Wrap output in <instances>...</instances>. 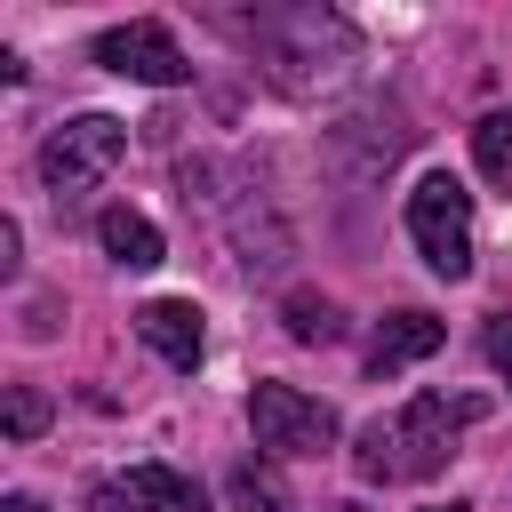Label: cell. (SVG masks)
<instances>
[{"label": "cell", "mask_w": 512, "mask_h": 512, "mask_svg": "<svg viewBox=\"0 0 512 512\" xmlns=\"http://www.w3.org/2000/svg\"><path fill=\"white\" fill-rule=\"evenodd\" d=\"M280 320H288L296 344H336V336H344V312H336L328 296H312V288H296V296L280 304Z\"/></svg>", "instance_id": "4fadbf2b"}, {"label": "cell", "mask_w": 512, "mask_h": 512, "mask_svg": "<svg viewBox=\"0 0 512 512\" xmlns=\"http://www.w3.org/2000/svg\"><path fill=\"white\" fill-rule=\"evenodd\" d=\"M88 56H96L104 72H120V80H144V88H184V80H192V56H184V48H176V32H168V24H152V16L96 32V40H88Z\"/></svg>", "instance_id": "8992f818"}, {"label": "cell", "mask_w": 512, "mask_h": 512, "mask_svg": "<svg viewBox=\"0 0 512 512\" xmlns=\"http://www.w3.org/2000/svg\"><path fill=\"white\" fill-rule=\"evenodd\" d=\"M96 240H104V256L128 264V272H152V264L168 256V240H160V224H152L144 208H104V216H96Z\"/></svg>", "instance_id": "9c48e42d"}, {"label": "cell", "mask_w": 512, "mask_h": 512, "mask_svg": "<svg viewBox=\"0 0 512 512\" xmlns=\"http://www.w3.org/2000/svg\"><path fill=\"white\" fill-rule=\"evenodd\" d=\"M16 248H24V232H16V216H0V272H16Z\"/></svg>", "instance_id": "2e32d148"}, {"label": "cell", "mask_w": 512, "mask_h": 512, "mask_svg": "<svg viewBox=\"0 0 512 512\" xmlns=\"http://www.w3.org/2000/svg\"><path fill=\"white\" fill-rule=\"evenodd\" d=\"M224 40H240L280 96H336L360 80V32L320 8V0H280V8H216Z\"/></svg>", "instance_id": "6da1fadb"}, {"label": "cell", "mask_w": 512, "mask_h": 512, "mask_svg": "<svg viewBox=\"0 0 512 512\" xmlns=\"http://www.w3.org/2000/svg\"><path fill=\"white\" fill-rule=\"evenodd\" d=\"M0 512H40V496H8V504H0Z\"/></svg>", "instance_id": "ac0fdd59"}, {"label": "cell", "mask_w": 512, "mask_h": 512, "mask_svg": "<svg viewBox=\"0 0 512 512\" xmlns=\"http://www.w3.org/2000/svg\"><path fill=\"white\" fill-rule=\"evenodd\" d=\"M440 336H448V328H440L432 312H392V320H376V336H368V376H400V368L432 360Z\"/></svg>", "instance_id": "ba28073f"}, {"label": "cell", "mask_w": 512, "mask_h": 512, "mask_svg": "<svg viewBox=\"0 0 512 512\" xmlns=\"http://www.w3.org/2000/svg\"><path fill=\"white\" fill-rule=\"evenodd\" d=\"M0 424H8V440H40V432H48V392H40V384H8Z\"/></svg>", "instance_id": "5bb4252c"}, {"label": "cell", "mask_w": 512, "mask_h": 512, "mask_svg": "<svg viewBox=\"0 0 512 512\" xmlns=\"http://www.w3.org/2000/svg\"><path fill=\"white\" fill-rule=\"evenodd\" d=\"M120 152H128V120H112V112H72V120L48 128V144H40V184H48L56 200H80V192H96V184L120 168Z\"/></svg>", "instance_id": "3957f363"}, {"label": "cell", "mask_w": 512, "mask_h": 512, "mask_svg": "<svg viewBox=\"0 0 512 512\" xmlns=\"http://www.w3.org/2000/svg\"><path fill=\"white\" fill-rule=\"evenodd\" d=\"M464 424H480V400H448V392H416L392 424L376 416L368 432H360V448H352V464H360V480H432L448 456H456V440H464Z\"/></svg>", "instance_id": "7a4b0ae2"}, {"label": "cell", "mask_w": 512, "mask_h": 512, "mask_svg": "<svg viewBox=\"0 0 512 512\" xmlns=\"http://www.w3.org/2000/svg\"><path fill=\"white\" fill-rule=\"evenodd\" d=\"M136 336L168 360V368H200V352H208V328H200V304L192 296H152V304H136Z\"/></svg>", "instance_id": "52a82bcc"}, {"label": "cell", "mask_w": 512, "mask_h": 512, "mask_svg": "<svg viewBox=\"0 0 512 512\" xmlns=\"http://www.w3.org/2000/svg\"><path fill=\"white\" fill-rule=\"evenodd\" d=\"M224 496H232V512H288V480H280V464L264 456H248V464H232V480H224Z\"/></svg>", "instance_id": "8fae6325"}, {"label": "cell", "mask_w": 512, "mask_h": 512, "mask_svg": "<svg viewBox=\"0 0 512 512\" xmlns=\"http://www.w3.org/2000/svg\"><path fill=\"white\" fill-rule=\"evenodd\" d=\"M480 352H488V368L512 384V312H488V328H480Z\"/></svg>", "instance_id": "9a60e30c"}, {"label": "cell", "mask_w": 512, "mask_h": 512, "mask_svg": "<svg viewBox=\"0 0 512 512\" xmlns=\"http://www.w3.org/2000/svg\"><path fill=\"white\" fill-rule=\"evenodd\" d=\"M408 240L440 280H464L472 272V192L456 176H424L408 192Z\"/></svg>", "instance_id": "277c9868"}, {"label": "cell", "mask_w": 512, "mask_h": 512, "mask_svg": "<svg viewBox=\"0 0 512 512\" xmlns=\"http://www.w3.org/2000/svg\"><path fill=\"white\" fill-rule=\"evenodd\" d=\"M472 160H480L488 184H512V104H496V112L472 120Z\"/></svg>", "instance_id": "7c38bea8"}, {"label": "cell", "mask_w": 512, "mask_h": 512, "mask_svg": "<svg viewBox=\"0 0 512 512\" xmlns=\"http://www.w3.org/2000/svg\"><path fill=\"white\" fill-rule=\"evenodd\" d=\"M248 424H256V448H272V456H320V448L344 440L336 408L296 392V384H256L248 392Z\"/></svg>", "instance_id": "5b68a950"}, {"label": "cell", "mask_w": 512, "mask_h": 512, "mask_svg": "<svg viewBox=\"0 0 512 512\" xmlns=\"http://www.w3.org/2000/svg\"><path fill=\"white\" fill-rule=\"evenodd\" d=\"M120 488H128V504H136V512H208L200 480H184V472H168V464H136Z\"/></svg>", "instance_id": "30bf717a"}, {"label": "cell", "mask_w": 512, "mask_h": 512, "mask_svg": "<svg viewBox=\"0 0 512 512\" xmlns=\"http://www.w3.org/2000/svg\"><path fill=\"white\" fill-rule=\"evenodd\" d=\"M96 512H136V504H128V488L112 480V488H96Z\"/></svg>", "instance_id": "e0dca14e"}, {"label": "cell", "mask_w": 512, "mask_h": 512, "mask_svg": "<svg viewBox=\"0 0 512 512\" xmlns=\"http://www.w3.org/2000/svg\"><path fill=\"white\" fill-rule=\"evenodd\" d=\"M424 512H472V504H424Z\"/></svg>", "instance_id": "d6986e66"}]
</instances>
